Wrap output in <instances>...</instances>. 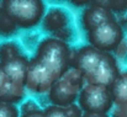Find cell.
I'll use <instances>...</instances> for the list:
<instances>
[{"instance_id": "cell-24", "label": "cell", "mask_w": 127, "mask_h": 117, "mask_svg": "<svg viewBox=\"0 0 127 117\" xmlns=\"http://www.w3.org/2000/svg\"><path fill=\"white\" fill-rule=\"evenodd\" d=\"M126 7H127V1H126Z\"/></svg>"}, {"instance_id": "cell-4", "label": "cell", "mask_w": 127, "mask_h": 117, "mask_svg": "<svg viewBox=\"0 0 127 117\" xmlns=\"http://www.w3.org/2000/svg\"><path fill=\"white\" fill-rule=\"evenodd\" d=\"M124 29L115 20L101 25L94 31L88 32V42L102 53H111L120 47L124 41Z\"/></svg>"}, {"instance_id": "cell-22", "label": "cell", "mask_w": 127, "mask_h": 117, "mask_svg": "<svg viewBox=\"0 0 127 117\" xmlns=\"http://www.w3.org/2000/svg\"><path fill=\"white\" fill-rule=\"evenodd\" d=\"M5 14V10H4V1H0V16Z\"/></svg>"}, {"instance_id": "cell-11", "label": "cell", "mask_w": 127, "mask_h": 117, "mask_svg": "<svg viewBox=\"0 0 127 117\" xmlns=\"http://www.w3.org/2000/svg\"><path fill=\"white\" fill-rule=\"evenodd\" d=\"M70 16L68 11L63 7H51L42 20V27L46 32H51L53 35L61 32L62 30L69 27Z\"/></svg>"}, {"instance_id": "cell-8", "label": "cell", "mask_w": 127, "mask_h": 117, "mask_svg": "<svg viewBox=\"0 0 127 117\" xmlns=\"http://www.w3.org/2000/svg\"><path fill=\"white\" fill-rule=\"evenodd\" d=\"M102 56H104L102 52H100L99 49L94 48L90 44H86L80 47L74 53V57L72 59V65L77 72H79L83 75V78H86L96 72L102 59Z\"/></svg>"}, {"instance_id": "cell-17", "label": "cell", "mask_w": 127, "mask_h": 117, "mask_svg": "<svg viewBox=\"0 0 127 117\" xmlns=\"http://www.w3.org/2000/svg\"><path fill=\"white\" fill-rule=\"evenodd\" d=\"M10 86H11V83H10V80L7 78V75L5 74L4 69L0 65V100L6 95V92L9 91Z\"/></svg>"}, {"instance_id": "cell-7", "label": "cell", "mask_w": 127, "mask_h": 117, "mask_svg": "<svg viewBox=\"0 0 127 117\" xmlns=\"http://www.w3.org/2000/svg\"><path fill=\"white\" fill-rule=\"evenodd\" d=\"M120 69L117 65V60L114 57L112 53H104L102 59L96 69V72L84 78V81L86 84H93V85H100L105 86L107 89H111L115 81L120 77Z\"/></svg>"}, {"instance_id": "cell-21", "label": "cell", "mask_w": 127, "mask_h": 117, "mask_svg": "<svg viewBox=\"0 0 127 117\" xmlns=\"http://www.w3.org/2000/svg\"><path fill=\"white\" fill-rule=\"evenodd\" d=\"M83 117H109L107 114H91V112H84Z\"/></svg>"}, {"instance_id": "cell-3", "label": "cell", "mask_w": 127, "mask_h": 117, "mask_svg": "<svg viewBox=\"0 0 127 117\" xmlns=\"http://www.w3.org/2000/svg\"><path fill=\"white\" fill-rule=\"evenodd\" d=\"M114 104L110 89L100 85L85 84L78 97V105L83 112L107 114Z\"/></svg>"}, {"instance_id": "cell-2", "label": "cell", "mask_w": 127, "mask_h": 117, "mask_svg": "<svg viewBox=\"0 0 127 117\" xmlns=\"http://www.w3.org/2000/svg\"><path fill=\"white\" fill-rule=\"evenodd\" d=\"M5 14L17 27L31 29L43 20L46 5L41 0H5Z\"/></svg>"}, {"instance_id": "cell-12", "label": "cell", "mask_w": 127, "mask_h": 117, "mask_svg": "<svg viewBox=\"0 0 127 117\" xmlns=\"http://www.w3.org/2000/svg\"><path fill=\"white\" fill-rule=\"evenodd\" d=\"M110 91H111L114 102L117 106L120 107L127 106V72L120 74V77L115 81Z\"/></svg>"}, {"instance_id": "cell-23", "label": "cell", "mask_w": 127, "mask_h": 117, "mask_svg": "<svg viewBox=\"0 0 127 117\" xmlns=\"http://www.w3.org/2000/svg\"><path fill=\"white\" fill-rule=\"evenodd\" d=\"M126 26H127V16H126Z\"/></svg>"}, {"instance_id": "cell-20", "label": "cell", "mask_w": 127, "mask_h": 117, "mask_svg": "<svg viewBox=\"0 0 127 117\" xmlns=\"http://www.w3.org/2000/svg\"><path fill=\"white\" fill-rule=\"evenodd\" d=\"M20 117H44V111H43V110H38V111H35V112H30V114H26V115H21Z\"/></svg>"}, {"instance_id": "cell-18", "label": "cell", "mask_w": 127, "mask_h": 117, "mask_svg": "<svg viewBox=\"0 0 127 117\" xmlns=\"http://www.w3.org/2000/svg\"><path fill=\"white\" fill-rule=\"evenodd\" d=\"M38 110H41V109L33 100H27L21 106V115H26V114L35 112V111H38Z\"/></svg>"}, {"instance_id": "cell-19", "label": "cell", "mask_w": 127, "mask_h": 117, "mask_svg": "<svg viewBox=\"0 0 127 117\" xmlns=\"http://www.w3.org/2000/svg\"><path fill=\"white\" fill-rule=\"evenodd\" d=\"M65 111L68 114V117H83L84 115V112L82 111L79 105H75V104L69 107H65Z\"/></svg>"}, {"instance_id": "cell-1", "label": "cell", "mask_w": 127, "mask_h": 117, "mask_svg": "<svg viewBox=\"0 0 127 117\" xmlns=\"http://www.w3.org/2000/svg\"><path fill=\"white\" fill-rule=\"evenodd\" d=\"M35 58L46 65L57 80L65 77L73 59L68 43L56 37H48L41 41Z\"/></svg>"}, {"instance_id": "cell-5", "label": "cell", "mask_w": 127, "mask_h": 117, "mask_svg": "<svg viewBox=\"0 0 127 117\" xmlns=\"http://www.w3.org/2000/svg\"><path fill=\"white\" fill-rule=\"evenodd\" d=\"M83 83L84 78L74 80L69 79L68 74H65V77L54 83L51 91L48 92L49 101L52 102V105L64 109L74 105L75 101H78L79 94L83 89Z\"/></svg>"}, {"instance_id": "cell-10", "label": "cell", "mask_w": 127, "mask_h": 117, "mask_svg": "<svg viewBox=\"0 0 127 117\" xmlns=\"http://www.w3.org/2000/svg\"><path fill=\"white\" fill-rule=\"evenodd\" d=\"M10 83L19 88H26V79L29 73L30 60L25 56H19L4 64H0Z\"/></svg>"}, {"instance_id": "cell-14", "label": "cell", "mask_w": 127, "mask_h": 117, "mask_svg": "<svg viewBox=\"0 0 127 117\" xmlns=\"http://www.w3.org/2000/svg\"><path fill=\"white\" fill-rule=\"evenodd\" d=\"M16 30H17V26L15 25V22L6 14H2L0 16V35L1 36L14 35Z\"/></svg>"}, {"instance_id": "cell-13", "label": "cell", "mask_w": 127, "mask_h": 117, "mask_svg": "<svg viewBox=\"0 0 127 117\" xmlns=\"http://www.w3.org/2000/svg\"><path fill=\"white\" fill-rule=\"evenodd\" d=\"M19 56H21V48L16 42L0 43V64H4Z\"/></svg>"}, {"instance_id": "cell-15", "label": "cell", "mask_w": 127, "mask_h": 117, "mask_svg": "<svg viewBox=\"0 0 127 117\" xmlns=\"http://www.w3.org/2000/svg\"><path fill=\"white\" fill-rule=\"evenodd\" d=\"M19 110L14 104L0 101V117H20Z\"/></svg>"}, {"instance_id": "cell-9", "label": "cell", "mask_w": 127, "mask_h": 117, "mask_svg": "<svg viewBox=\"0 0 127 117\" xmlns=\"http://www.w3.org/2000/svg\"><path fill=\"white\" fill-rule=\"evenodd\" d=\"M115 20V12L109 9L104 1H93L82 14V25L86 32L94 31L101 25Z\"/></svg>"}, {"instance_id": "cell-6", "label": "cell", "mask_w": 127, "mask_h": 117, "mask_svg": "<svg viewBox=\"0 0 127 117\" xmlns=\"http://www.w3.org/2000/svg\"><path fill=\"white\" fill-rule=\"evenodd\" d=\"M56 81L57 78L46 65H43L36 58H32L30 60L29 73L26 79V88L30 91L36 94L49 92Z\"/></svg>"}, {"instance_id": "cell-16", "label": "cell", "mask_w": 127, "mask_h": 117, "mask_svg": "<svg viewBox=\"0 0 127 117\" xmlns=\"http://www.w3.org/2000/svg\"><path fill=\"white\" fill-rule=\"evenodd\" d=\"M43 111H44V117H68V114L64 107H59L54 105L46 107Z\"/></svg>"}]
</instances>
